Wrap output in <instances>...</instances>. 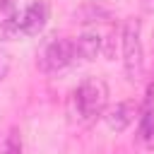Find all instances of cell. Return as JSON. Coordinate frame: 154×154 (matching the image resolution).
Returning a JSON list of instances; mask_svg holds the SVG:
<instances>
[{
  "label": "cell",
  "instance_id": "1",
  "mask_svg": "<svg viewBox=\"0 0 154 154\" xmlns=\"http://www.w3.org/2000/svg\"><path fill=\"white\" fill-rule=\"evenodd\" d=\"M106 101H108V87L99 77H87L75 91V103L84 120L101 116L106 108Z\"/></svg>",
  "mask_w": 154,
  "mask_h": 154
},
{
  "label": "cell",
  "instance_id": "2",
  "mask_svg": "<svg viewBox=\"0 0 154 154\" xmlns=\"http://www.w3.org/2000/svg\"><path fill=\"white\" fill-rule=\"evenodd\" d=\"M120 43H123V67H125V77H128L130 82L142 79V72H144V48H142V41H140V24H137V22H128V24L123 26Z\"/></svg>",
  "mask_w": 154,
  "mask_h": 154
},
{
  "label": "cell",
  "instance_id": "3",
  "mask_svg": "<svg viewBox=\"0 0 154 154\" xmlns=\"http://www.w3.org/2000/svg\"><path fill=\"white\" fill-rule=\"evenodd\" d=\"M72 60H75V41L70 38H53L41 53V67L46 72H58L67 67Z\"/></svg>",
  "mask_w": 154,
  "mask_h": 154
},
{
  "label": "cell",
  "instance_id": "4",
  "mask_svg": "<svg viewBox=\"0 0 154 154\" xmlns=\"http://www.w3.org/2000/svg\"><path fill=\"white\" fill-rule=\"evenodd\" d=\"M48 14H51L48 5L38 0V2L26 5V7L14 17V24H17L19 34H24V36H36V34H41V31L46 29V24H48Z\"/></svg>",
  "mask_w": 154,
  "mask_h": 154
},
{
  "label": "cell",
  "instance_id": "5",
  "mask_svg": "<svg viewBox=\"0 0 154 154\" xmlns=\"http://www.w3.org/2000/svg\"><path fill=\"white\" fill-rule=\"evenodd\" d=\"M135 116H137L135 101H120V103H116V106H111V108L106 111L103 120H106V125H108L113 132H123V130H128V128L132 125Z\"/></svg>",
  "mask_w": 154,
  "mask_h": 154
},
{
  "label": "cell",
  "instance_id": "6",
  "mask_svg": "<svg viewBox=\"0 0 154 154\" xmlns=\"http://www.w3.org/2000/svg\"><path fill=\"white\" fill-rule=\"evenodd\" d=\"M101 53V36L96 31H84L75 41V58L79 55L82 60H94Z\"/></svg>",
  "mask_w": 154,
  "mask_h": 154
},
{
  "label": "cell",
  "instance_id": "7",
  "mask_svg": "<svg viewBox=\"0 0 154 154\" xmlns=\"http://www.w3.org/2000/svg\"><path fill=\"white\" fill-rule=\"evenodd\" d=\"M2 154H22V137L17 128H10L5 142H2Z\"/></svg>",
  "mask_w": 154,
  "mask_h": 154
},
{
  "label": "cell",
  "instance_id": "8",
  "mask_svg": "<svg viewBox=\"0 0 154 154\" xmlns=\"http://www.w3.org/2000/svg\"><path fill=\"white\" fill-rule=\"evenodd\" d=\"M140 137H142L144 142H149V140L154 137V120H152L149 101H147V108H144V113H142V118H140Z\"/></svg>",
  "mask_w": 154,
  "mask_h": 154
},
{
  "label": "cell",
  "instance_id": "9",
  "mask_svg": "<svg viewBox=\"0 0 154 154\" xmlns=\"http://www.w3.org/2000/svg\"><path fill=\"white\" fill-rule=\"evenodd\" d=\"M0 7L7 12V19L17 17V0H0Z\"/></svg>",
  "mask_w": 154,
  "mask_h": 154
},
{
  "label": "cell",
  "instance_id": "10",
  "mask_svg": "<svg viewBox=\"0 0 154 154\" xmlns=\"http://www.w3.org/2000/svg\"><path fill=\"white\" fill-rule=\"evenodd\" d=\"M7 72H10V58H7V53L0 48V82L7 77Z\"/></svg>",
  "mask_w": 154,
  "mask_h": 154
},
{
  "label": "cell",
  "instance_id": "11",
  "mask_svg": "<svg viewBox=\"0 0 154 154\" xmlns=\"http://www.w3.org/2000/svg\"><path fill=\"white\" fill-rule=\"evenodd\" d=\"M113 43H116V34H111V36H108V41H106V48H103L108 58H113Z\"/></svg>",
  "mask_w": 154,
  "mask_h": 154
},
{
  "label": "cell",
  "instance_id": "12",
  "mask_svg": "<svg viewBox=\"0 0 154 154\" xmlns=\"http://www.w3.org/2000/svg\"><path fill=\"white\" fill-rule=\"evenodd\" d=\"M144 7H147L149 14H154V0H144Z\"/></svg>",
  "mask_w": 154,
  "mask_h": 154
}]
</instances>
